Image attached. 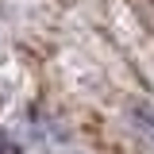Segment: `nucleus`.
Wrapping results in <instances>:
<instances>
[{"label": "nucleus", "instance_id": "obj_1", "mask_svg": "<svg viewBox=\"0 0 154 154\" xmlns=\"http://www.w3.org/2000/svg\"><path fill=\"white\" fill-rule=\"evenodd\" d=\"M0 154H19L16 146H12V143H8V139H4V135H0Z\"/></svg>", "mask_w": 154, "mask_h": 154}]
</instances>
